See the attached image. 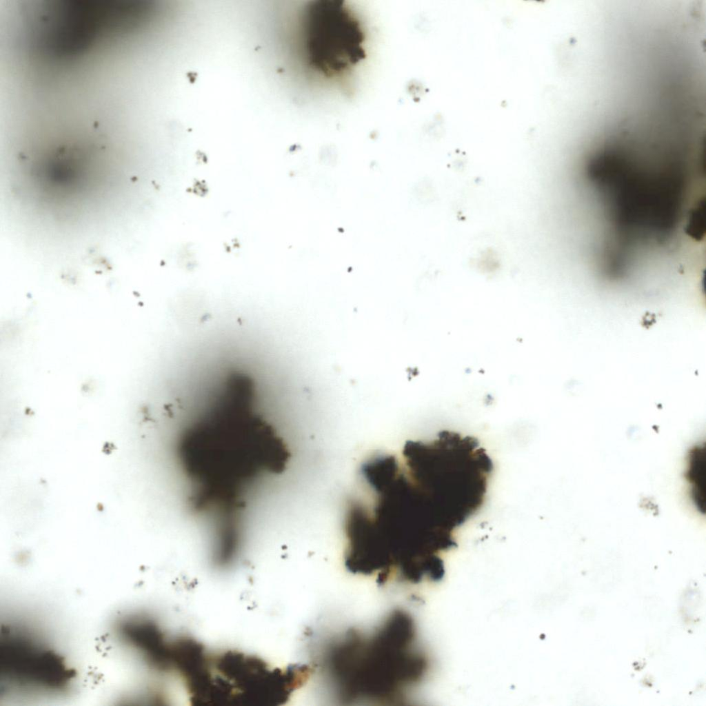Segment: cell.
Returning a JSON list of instances; mask_svg holds the SVG:
<instances>
[{"mask_svg":"<svg viewBox=\"0 0 706 706\" xmlns=\"http://www.w3.org/2000/svg\"><path fill=\"white\" fill-rule=\"evenodd\" d=\"M312 672L307 665L272 667L261 658L234 650L210 653L200 704L281 705Z\"/></svg>","mask_w":706,"mask_h":706,"instance_id":"cell-3","label":"cell"},{"mask_svg":"<svg viewBox=\"0 0 706 706\" xmlns=\"http://www.w3.org/2000/svg\"><path fill=\"white\" fill-rule=\"evenodd\" d=\"M401 461L379 454L359 470L361 495L349 501L345 534L354 560L382 582L418 583L445 571L442 552L457 547L437 525Z\"/></svg>","mask_w":706,"mask_h":706,"instance_id":"cell-1","label":"cell"},{"mask_svg":"<svg viewBox=\"0 0 706 706\" xmlns=\"http://www.w3.org/2000/svg\"><path fill=\"white\" fill-rule=\"evenodd\" d=\"M689 485V494L694 505L698 510H705L706 490V458L705 450L696 447L690 452L685 473Z\"/></svg>","mask_w":706,"mask_h":706,"instance_id":"cell-7","label":"cell"},{"mask_svg":"<svg viewBox=\"0 0 706 706\" xmlns=\"http://www.w3.org/2000/svg\"><path fill=\"white\" fill-rule=\"evenodd\" d=\"M305 8L301 41L307 65L325 78L351 72L365 57L359 21L342 1H312Z\"/></svg>","mask_w":706,"mask_h":706,"instance_id":"cell-4","label":"cell"},{"mask_svg":"<svg viewBox=\"0 0 706 706\" xmlns=\"http://www.w3.org/2000/svg\"><path fill=\"white\" fill-rule=\"evenodd\" d=\"M125 639L142 655L152 668L170 672L171 641L159 625L148 618H135L122 624Z\"/></svg>","mask_w":706,"mask_h":706,"instance_id":"cell-6","label":"cell"},{"mask_svg":"<svg viewBox=\"0 0 706 706\" xmlns=\"http://www.w3.org/2000/svg\"><path fill=\"white\" fill-rule=\"evenodd\" d=\"M350 636L334 651L332 663L351 696L385 697L427 669L426 657L410 649L415 627L406 613L394 612L370 638Z\"/></svg>","mask_w":706,"mask_h":706,"instance_id":"cell-2","label":"cell"},{"mask_svg":"<svg viewBox=\"0 0 706 706\" xmlns=\"http://www.w3.org/2000/svg\"><path fill=\"white\" fill-rule=\"evenodd\" d=\"M32 646L21 642L7 647L6 667L19 680L32 682L43 687L57 688L68 679L59 658L51 652H37Z\"/></svg>","mask_w":706,"mask_h":706,"instance_id":"cell-5","label":"cell"}]
</instances>
